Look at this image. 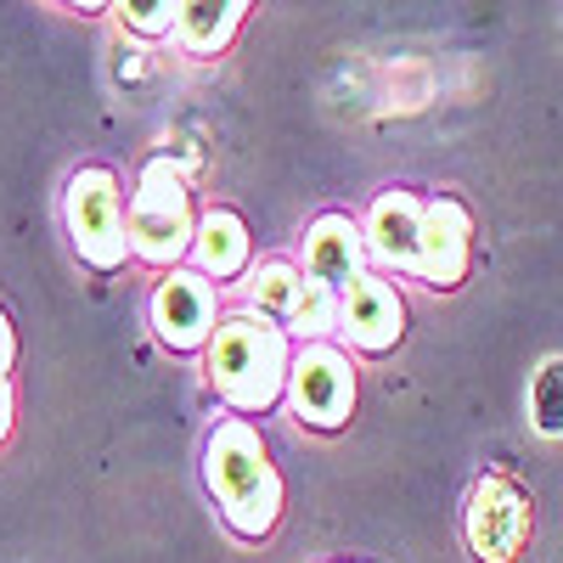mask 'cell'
I'll list each match as a JSON object with an SVG mask.
<instances>
[{"instance_id": "obj_1", "label": "cell", "mask_w": 563, "mask_h": 563, "mask_svg": "<svg viewBox=\"0 0 563 563\" xmlns=\"http://www.w3.org/2000/svg\"><path fill=\"white\" fill-rule=\"evenodd\" d=\"M203 485L220 507V519L231 536L265 541L282 519V474L260 440L249 417H225L214 422V434L203 445Z\"/></svg>"}, {"instance_id": "obj_2", "label": "cell", "mask_w": 563, "mask_h": 563, "mask_svg": "<svg viewBox=\"0 0 563 563\" xmlns=\"http://www.w3.org/2000/svg\"><path fill=\"white\" fill-rule=\"evenodd\" d=\"M288 333L260 316H225L214 321V339H209V384L220 389V400L231 411H271L282 395H288Z\"/></svg>"}, {"instance_id": "obj_3", "label": "cell", "mask_w": 563, "mask_h": 563, "mask_svg": "<svg viewBox=\"0 0 563 563\" xmlns=\"http://www.w3.org/2000/svg\"><path fill=\"white\" fill-rule=\"evenodd\" d=\"M192 192H186L180 169L158 153L141 164L135 175V192H130V220H124V238H130V254L147 260L158 271H175L180 254H192Z\"/></svg>"}, {"instance_id": "obj_4", "label": "cell", "mask_w": 563, "mask_h": 563, "mask_svg": "<svg viewBox=\"0 0 563 563\" xmlns=\"http://www.w3.org/2000/svg\"><path fill=\"white\" fill-rule=\"evenodd\" d=\"M63 220H68V238L74 254L90 271H124L130 260V238H124V192H119V175L108 164H85L74 169L68 192H63Z\"/></svg>"}, {"instance_id": "obj_5", "label": "cell", "mask_w": 563, "mask_h": 563, "mask_svg": "<svg viewBox=\"0 0 563 563\" xmlns=\"http://www.w3.org/2000/svg\"><path fill=\"white\" fill-rule=\"evenodd\" d=\"M288 406L305 429H344L355 411V372L333 344H305L288 361Z\"/></svg>"}, {"instance_id": "obj_6", "label": "cell", "mask_w": 563, "mask_h": 563, "mask_svg": "<svg viewBox=\"0 0 563 563\" xmlns=\"http://www.w3.org/2000/svg\"><path fill=\"white\" fill-rule=\"evenodd\" d=\"M462 530H467V547L485 563H507L530 541V496L501 479V474H485L474 490H467V507H462Z\"/></svg>"}, {"instance_id": "obj_7", "label": "cell", "mask_w": 563, "mask_h": 563, "mask_svg": "<svg viewBox=\"0 0 563 563\" xmlns=\"http://www.w3.org/2000/svg\"><path fill=\"white\" fill-rule=\"evenodd\" d=\"M153 333L164 350L175 355H198L214 339V282H203L198 271H164V282L153 288Z\"/></svg>"}, {"instance_id": "obj_8", "label": "cell", "mask_w": 563, "mask_h": 563, "mask_svg": "<svg viewBox=\"0 0 563 563\" xmlns=\"http://www.w3.org/2000/svg\"><path fill=\"white\" fill-rule=\"evenodd\" d=\"M467 265H474V214L462 198H434L422 203V254L417 276L429 288H462Z\"/></svg>"}, {"instance_id": "obj_9", "label": "cell", "mask_w": 563, "mask_h": 563, "mask_svg": "<svg viewBox=\"0 0 563 563\" xmlns=\"http://www.w3.org/2000/svg\"><path fill=\"white\" fill-rule=\"evenodd\" d=\"M339 327L361 355H389L406 339V305L384 276H361L339 299Z\"/></svg>"}, {"instance_id": "obj_10", "label": "cell", "mask_w": 563, "mask_h": 563, "mask_svg": "<svg viewBox=\"0 0 563 563\" xmlns=\"http://www.w3.org/2000/svg\"><path fill=\"white\" fill-rule=\"evenodd\" d=\"M305 276H316L321 288H333L339 299L366 276V238L350 214H321L305 231Z\"/></svg>"}, {"instance_id": "obj_11", "label": "cell", "mask_w": 563, "mask_h": 563, "mask_svg": "<svg viewBox=\"0 0 563 563\" xmlns=\"http://www.w3.org/2000/svg\"><path fill=\"white\" fill-rule=\"evenodd\" d=\"M366 249L378 254L384 265L395 271H411L417 276V254H422V203L411 192H400V186H389V192L372 198V214H366Z\"/></svg>"}, {"instance_id": "obj_12", "label": "cell", "mask_w": 563, "mask_h": 563, "mask_svg": "<svg viewBox=\"0 0 563 563\" xmlns=\"http://www.w3.org/2000/svg\"><path fill=\"white\" fill-rule=\"evenodd\" d=\"M249 254H254V238L238 209H209L192 231V260H198V276L203 282H238L249 271Z\"/></svg>"}, {"instance_id": "obj_13", "label": "cell", "mask_w": 563, "mask_h": 563, "mask_svg": "<svg viewBox=\"0 0 563 563\" xmlns=\"http://www.w3.org/2000/svg\"><path fill=\"white\" fill-rule=\"evenodd\" d=\"M249 7L243 0H192V7H180L175 18V40H180V52H192V57H214L231 45V34L243 29Z\"/></svg>"}, {"instance_id": "obj_14", "label": "cell", "mask_w": 563, "mask_h": 563, "mask_svg": "<svg viewBox=\"0 0 563 563\" xmlns=\"http://www.w3.org/2000/svg\"><path fill=\"white\" fill-rule=\"evenodd\" d=\"M299 282H305V271H294L288 260H265L249 276V316H260L271 327H288L294 299H299Z\"/></svg>"}, {"instance_id": "obj_15", "label": "cell", "mask_w": 563, "mask_h": 563, "mask_svg": "<svg viewBox=\"0 0 563 563\" xmlns=\"http://www.w3.org/2000/svg\"><path fill=\"white\" fill-rule=\"evenodd\" d=\"M339 327V294L333 288H321L316 276L299 282V299H294V316L282 333H299L305 344H327V333Z\"/></svg>"}, {"instance_id": "obj_16", "label": "cell", "mask_w": 563, "mask_h": 563, "mask_svg": "<svg viewBox=\"0 0 563 563\" xmlns=\"http://www.w3.org/2000/svg\"><path fill=\"white\" fill-rule=\"evenodd\" d=\"M530 422L547 440L563 434V361H547L536 372V384H530Z\"/></svg>"}, {"instance_id": "obj_17", "label": "cell", "mask_w": 563, "mask_h": 563, "mask_svg": "<svg viewBox=\"0 0 563 563\" xmlns=\"http://www.w3.org/2000/svg\"><path fill=\"white\" fill-rule=\"evenodd\" d=\"M175 18H180L175 0H124V7H119V23H124L130 34H141V40L175 34Z\"/></svg>"}, {"instance_id": "obj_18", "label": "cell", "mask_w": 563, "mask_h": 563, "mask_svg": "<svg viewBox=\"0 0 563 563\" xmlns=\"http://www.w3.org/2000/svg\"><path fill=\"white\" fill-rule=\"evenodd\" d=\"M12 361H18V333H12V321H7V310H0V384H7V372H12Z\"/></svg>"}, {"instance_id": "obj_19", "label": "cell", "mask_w": 563, "mask_h": 563, "mask_svg": "<svg viewBox=\"0 0 563 563\" xmlns=\"http://www.w3.org/2000/svg\"><path fill=\"white\" fill-rule=\"evenodd\" d=\"M7 434H12V389L0 384V440H7Z\"/></svg>"}]
</instances>
